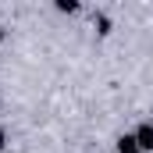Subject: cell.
<instances>
[{"label": "cell", "mask_w": 153, "mask_h": 153, "mask_svg": "<svg viewBox=\"0 0 153 153\" xmlns=\"http://www.w3.org/2000/svg\"><path fill=\"white\" fill-rule=\"evenodd\" d=\"M135 143H139V150H153V128H150V125H143V128H139Z\"/></svg>", "instance_id": "1"}, {"label": "cell", "mask_w": 153, "mask_h": 153, "mask_svg": "<svg viewBox=\"0 0 153 153\" xmlns=\"http://www.w3.org/2000/svg\"><path fill=\"white\" fill-rule=\"evenodd\" d=\"M135 146H139V143H135V135H125V139L117 143V150H121V153H135Z\"/></svg>", "instance_id": "2"}, {"label": "cell", "mask_w": 153, "mask_h": 153, "mask_svg": "<svg viewBox=\"0 0 153 153\" xmlns=\"http://www.w3.org/2000/svg\"><path fill=\"white\" fill-rule=\"evenodd\" d=\"M0 146H4V132H0Z\"/></svg>", "instance_id": "3"}]
</instances>
